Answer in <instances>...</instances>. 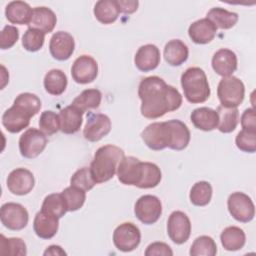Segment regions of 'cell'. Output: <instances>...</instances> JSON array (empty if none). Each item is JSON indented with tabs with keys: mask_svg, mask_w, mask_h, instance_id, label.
<instances>
[{
	"mask_svg": "<svg viewBox=\"0 0 256 256\" xmlns=\"http://www.w3.org/2000/svg\"><path fill=\"white\" fill-rule=\"evenodd\" d=\"M160 50L154 44L141 46L134 57V63L138 70L149 72L158 67L160 64Z\"/></svg>",
	"mask_w": 256,
	"mask_h": 256,
	"instance_id": "obj_19",
	"label": "cell"
},
{
	"mask_svg": "<svg viewBox=\"0 0 256 256\" xmlns=\"http://www.w3.org/2000/svg\"><path fill=\"white\" fill-rule=\"evenodd\" d=\"M213 189L209 182L207 181H199L195 183L189 194L190 201L193 205L203 207L210 203L212 198Z\"/></svg>",
	"mask_w": 256,
	"mask_h": 256,
	"instance_id": "obj_34",
	"label": "cell"
},
{
	"mask_svg": "<svg viewBox=\"0 0 256 256\" xmlns=\"http://www.w3.org/2000/svg\"><path fill=\"white\" fill-rule=\"evenodd\" d=\"M134 213L143 224H154L162 214V203L160 199L154 195H143L136 201Z\"/></svg>",
	"mask_w": 256,
	"mask_h": 256,
	"instance_id": "obj_9",
	"label": "cell"
},
{
	"mask_svg": "<svg viewBox=\"0 0 256 256\" xmlns=\"http://www.w3.org/2000/svg\"><path fill=\"white\" fill-rule=\"evenodd\" d=\"M219 117L218 130L222 133H231L239 123V111L237 108L218 106L216 109Z\"/></svg>",
	"mask_w": 256,
	"mask_h": 256,
	"instance_id": "obj_32",
	"label": "cell"
},
{
	"mask_svg": "<svg viewBox=\"0 0 256 256\" xmlns=\"http://www.w3.org/2000/svg\"><path fill=\"white\" fill-rule=\"evenodd\" d=\"M73 80L79 84L93 82L98 75L97 61L89 55H81L75 59L71 67Z\"/></svg>",
	"mask_w": 256,
	"mask_h": 256,
	"instance_id": "obj_13",
	"label": "cell"
},
{
	"mask_svg": "<svg viewBox=\"0 0 256 256\" xmlns=\"http://www.w3.org/2000/svg\"><path fill=\"white\" fill-rule=\"evenodd\" d=\"M240 121L243 129L256 130V115L254 108H247L243 112Z\"/></svg>",
	"mask_w": 256,
	"mask_h": 256,
	"instance_id": "obj_47",
	"label": "cell"
},
{
	"mask_svg": "<svg viewBox=\"0 0 256 256\" xmlns=\"http://www.w3.org/2000/svg\"><path fill=\"white\" fill-rule=\"evenodd\" d=\"M169 128L170 142L168 148L176 151L184 150L190 142V130L187 125L177 119L166 121Z\"/></svg>",
	"mask_w": 256,
	"mask_h": 256,
	"instance_id": "obj_20",
	"label": "cell"
},
{
	"mask_svg": "<svg viewBox=\"0 0 256 256\" xmlns=\"http://www.w3.org/2000/svg\"><path fill=\"white\" fill-rule=\"evenodd\" d=\"M0 253L2 255L25 256L27 248L25 242L18 237L6 238L3 234L0 236Z\"/></svg>",
	"mask_w": 256,
	"mask_h": 256,
	"instance_id": "obj_38",
	"label": "cell"
},
{
	"mask_svg": "<svg viewBox=\"0 0 256 256\" xmlns=\"http://www.w3.org/2000/svg\"><path fill=\"white\" fill-rule=\"evenodd\" d=\"M228 211L231 216L242 223L250 222L255 215V206L251 198L243 192L230 194L227 200Z\"/></svg>",
	"mask_w": 256,
	"mask_h": 256,
	"instance_id": "obj_8",
	"label": "cell"
},
{
	"mask_svg": "<svg viewBox=\"0 0 256 256\" xmlns=\"http://www.w3.org/2000/svg\"><path fill=\"white\" fill-rule=\"evenodd\" d=\"M206 18L212 21L213 24L216 26V28L226 30L236 25V23L238 22L239 16L237 13L228 11L224 8L214 7L208 11Z\"/></svg>",
	"mask_w": 256,
	"mask_h": 256,
	"instance_id": "obj_31",
	"label": "cell"
},
{
	"mask_svg": "<svg viewBox=\"0 0 256 256\" xmlns=\"http://www.w3.org/2000/svg\"><path fill=\"white\" fill-rule=\"evenodd\" d=\"M45 41V34L40 30L28 28L22 37V46L29 52H36L40 50Z\"/></svg>",
	"mask_w": 256,
	"mask_h": 256,
	"instance_id": "obj_41",
	"label": "cell"
},
{
	"mask_svg": "<svg viewBox=\"0 0 256 256\" xmlns=\"http://www.w3.org/2000/svg\"><path fill=\"white\" fill-rule=\"evenodd\" d=\"M141 100V114L148 119H157L182 105V95L173 86L158 76H149L141 80L138 87Z\"/></svg>",
	"mask_w": 256,
	"mask_h": 256,
	"instance_id": "obj_1",
	"label": "cell"
},
{
	"mask_svg": "<svg viewBox=\"0 0 256 256\" xmlns=\"http://www.w3.org/2000/svg\"><path fill=\"white\" fill-rule=\"evenodd\" d=\"M146 256H172L173 251L171 247L164 242H153L149 244L144 252Z\"/></svg>",
	"mask_w": 256,
	"mask_h": 256,
	"instance_id": "obj_46",
	"label": "cell"
},
{
	"mask_svg": "<svg viewBox=\"0 0 256 256\" xmlns=\"http://www.w3.org/2000/svg\"><path fill=\"white\" fill-rule=\"evenodd\" d=\"M217 253V246L212 237L202 235L197 237L191 245L189 254L191 256H214Z\"/></svg>",
	"mask_w": 256,
	"mask_h": 256,
	"instance_id": "obj_39",
	"label": "cell"
},
{
	"mask_svg": "<svg viewBox=\"0 0 256 256\" xmlns=\"http://www.w3.org/2000/svg\"><path fill=\"white\" fill-rule=\"evenodd\" d=\"M124 156V151L112 144L98 148L89 167L95 183L100 184L112 179Z\"/></svg>",
	"mask_w": 256,
	"mask_h": 256,
	"instance_id": "obj_2",
	"label": "cell"
},
{
	"mask_svg": "<svg viewBox=\"0 0 256 256\" xmlns=\"http://www.w3.org/2000/svg\"><path fill=\"white\" fill-rule=\"evenodd\" d=\"M59 119L60 130L65 134H74L81 128L83 112L71 104L60 111Z\"/></svg>",
	"mask_w": 256,
	"mask_h": 256,
	"instance_id": "obj_24",
	"label": "cell"
},
{
	"mask_svg": "<svg viewBox=\"0 0 256 256\" xmlns=\"http://www.w3.org/2000/svg\"><path fill=\"white\" fill-rule=\"evenodd\" d=\"M39 127L45 135L50 136L57 133L60 130L59 114H56L51 110L42 112L39 118Z\"/></svg>",
	"mask_w": 256,
	"mask_h": 256,
	"instance_id": "obj_42",
	"label": "cell"
},
{
	"mask_svg": "<svg viewBox=\"0 0 256 256\" xmlns=\"http://www.w3.org/2000/svg\"><path fill=\"white\" fill-rule=\"evenodd\" d=\"M42 210L48 211L61 218L67 212V207L61 193H52L46 196L42 203Z\"/></svg>",
	"mask_w": 256,
	"mask_h": 256,
	"instance_id": "obj_40",
	"label": "cell"
},
{
	"mask_svg": "<svg viewBox=\"0 0 256 256\" xmlns=\"http://www.w3.org/2000/svg\"><path fill=\"white\" fill-rule=\"evenodd\" d=\"M48 139L41 130L29 128L19 138L20 154L24 158H36L44 151Z\"/></svg>",
	"mask_w": 256,
	"mask_h": 256,
	"instance_id": "obj_5",
	"label": "cell"
},
{
	"mask_svg": "<svg viewBox=\"0 0 256 256\" xmlns=\"http://www.w3.org/2000/svg\"><path fill=\"white\" fill-rule=\"evenodd\" d=\"M61 194L64 198L67 211L71 212L79 210L84 205L86 200V191L71 185L65 188Z\"/></svg>",
	"mask_w": 256,
	"mask_h": 256,
	"instance_id": "obj_37",
	"label": "cell"
},
{
	"mask_svg": "<svg viewBox=\"0 0 256 256\" xmlns=\"http://www.w3.org/2000/svg\"><path fill=\"white\" fill-rule=\"evenodd\" d=\"M59 219L60 218L56 215L41 209L35 215L33 221V229L35 234L42 239L53 238L59 228Z\"/></svg>",
	"mask_w": 256,
	"mask_h": 256,
	"instance_id": "obj_17",
	"label": "cell"
},
{
	"mask_svg": "<svg viewBox=\"0 0 256 256\" xmlns=\"http://www.w3.org/2000/svg\"><path fill=\"white\" fill-rule=\"evenodd\" d=\"M189 56L187 45L180 39H173L166 43L164 47V59L171 66H180Z\"/></svg>",
	"mask_w": 256,
	"mask_h": 256,
	"instance_id": "obj_27",
	"label": "cell"
},
{
	"mask_svg": "<svg viewBox=\"0 0 256 256\" xmlns=\"http://www.w3.org/2000/svg\"><path fill=\"white\" fill-rule=\"evenodd\" d=\"M217 28L208 18H202L193 22L188 28L190 39L196 44L210 43L216 36Z\"/></svg>",
	"mask_w": 256,
	"mask_h": 256,
	"instance_id": "obj_21",
	"label": "cell"
},
{
	"mask_svg": "<svg viewBox=\"0 0 256 256\" xmlns=\"http://www.w3.org/2000/svg\"><path fill=\"white\" fill-rule=\"evenodd\" d=\"M141 138L151 150L159 151L167 148L170 142L167 122H154L149 124L141 132Z\"/></svg>",
	"mask_w": 256,
	"mask_h": 256,
	"instance_id": "obj_10",
	"label": "cell"
},
{
	"mask_svg": "<svg viewBox=\"0 0 256 256\" xmlns=\"http://www.w3.org/2000/svg\"><path fill=\"white\" fill-rule=\"evenodd\" d=\"M181 86L186 100L192 104L205 102L211 93L207 76L199 67H190L183 72Z\"/></svg>",
	"mask_w": 256,
	"mask_h": 256,
	"instance_id": "obj_3",
	"label": "cell"
},
{
	"mask_svg": "<svg viewBox=\"0 0 256 256\" xmlns=\"http://www.w3.org/2000/svg\"><path fill=\"white\" fill-rule=\"evenodd\" d=\"M1 223L9 230L19 231L24 229L29 221V214L27 209L14 202H8L1 206L0 209Z\"/></svg>",
	"mask_w": 256,
	"mask_h": 256,
	"instance_id": "obj_7",
	"label": "cell"
},
{
	"mask_svg": "<svg viewBox=\"0 0 256 256\" xmlns=\"http://www.w3.org/2000/svg\"><path fill=\"white\" fill-rule=\"evenodd\" d=\"M111 131L110 118L102 113L89 112L83 129L84 138L90 142H97Z\"/></svg>",
	"mask_w": 256,
	"mask_h": 256,
	"instance_id": "obj_12",
	"label": "cell"
},
{
	"mask_svg": "<svg viewBox=\"0 0 256 256\" xmlns=\"http://www.w3.org/2000/svg\"><path fill=\"white\" fill-rule=\"evenodd\" d=\"M143 162L133 156H124L117 168L118 180L124 185L136 186L142 176Z\"/></svg>",
	"mask_w": 256,
	"mask_h": 256,
	"instance_id": "obj_15",
	"label": "cell"
},
{
	"mask_svg": "<svg viewBox=\"0 0 256 256\" xmlns=\"http://www.w3.org/2000/svg\"><path fill=\"white\" fill-rule=\"evenodd\" d=\"M57 23L56 14L48 7H35L32 10L30 28L40 30L44 34L50 33L54 30Z\"/></svg>",
	"mask_w": 256,
	"mask_h": 256,
	"instance_id": "obj_22",
	"label": "cell"
},
{
	"mask_svg": "<svg viewBox=\"0 0 256 256\" xmlns=\"http://www.w3.org/2000/svg\"><path fill=\"white\" fill-rule=\"evenodd\" d=\"M19 38V30L12 25H6L1 31L0 48L2 50L9 49L15 45Z\"/></svg>",
	"mask_w": 256,
	"mask_h": 256,
	"instance_id": "obj_45",
	"label": "cell"
},
{
	"mask_svg": "<svg viewBox=\"0 0 256 256\" xmlns=\"http://www.w3.org/2000/svg\"><path fill=\"white\" fill-rule=\"evenodd\" d=\"M191 122L195 128L202 131H212L218 126V113L209 107H199L194 109L190 115Z\"/></svg>",
	"mask_w": 256,
	"mask_h": 256,
	"instance_id": "obj_25",
	"label": "cell"
},
{
	"mask_svg": "<svg viewBox=\"0 0 256 256\" xmlns=\"http://www.w3.org/2000/svg\"><path fill=\"white\" fill-rule=\"evenodd\" d=\"M30 119L31 117L27 113L12 105L3 113L2 124L8 132L18 133L29 126Z\"/></svg>",
	"mask_w": 256,
	"mask_h": 256,
	"instance_id": "obj_23",
	"label": "cell"
},
{
	"mask_svg": "<svg viewBox=\"0 0 256 256\" xmlns=\"http://www.w3.org/2000/svg\"><path fill=\"white\" fill-rule=\"evenodd\" d=\"M43 84L46 92L54 96H59L66 90L68 80L62 70L51 69L45 74Z\"/></svg>",
	"mask_w": 256,
	"mask_h": 256,
	"instance_id": "obj_30",
	"label": "cell"
},
{
	"mask_svg": "<svg viewBox=\"0 0 256 256\" xmlns=\"http://www.w3.org/2000/svg\"><path fill=\"white\" fill-rule=\"evenodd\" d=\"M236 146L239 150L246 153L256 151V130L242 129L235 138Z\"/></svg>",
	"mask_w": 256,
	"mask_h": 256,
	"instance_id": "obj_43",
	"label": "cell"
},
{
	"mask_svg": "<svg viewBox=\"0 0 256 256\" xmlns=\"http://www.w3.org/2000/svg\"><path fill=\"white\" fill-rule=\"evenodd\" d=\"M117 3L119 5L120 12H123L125 14L134 13L139 5V2L137 0H117Z\"/></svg>",
	"mask_w": 256,
	"mask_h": 256,
	"instance_id": "obj_48",
	"label": "cell"
},
{
	"mask_svg": "<svg viewBox=\"0 0 256 256\" xmlns=\"http://www.w3.org/2000/svg\"><path fill=\"white\" fill-rule=\"evenodd\" d=\"M142 166V176L137 187L141 189L156 187L160 183L162 178L160 168L152 162H143Z\"/></svg>",
	"mask_w": 256,
	"mask_h": 256,
	"instance_id": "obj_35",
	"label": "cell"
},
{
	"mask_svg": "<svg viewBox=\"0 0 256 256\" xmlns=\"http://www.w3.org/2000/svg\"><path fill=\"white\" fill-rule=\"evenodd\" d=\"M221 244L227 251H237L244 247L246 242L245 232L237 226L226 227L220 235Z\"/></svg>",
	"mask_w": 256,
	"mask_h": 256,
	"instance_id": "obj_29",
	"label": "cell"
},
{
	"mask_svg": "<svg viewBox=\"0 0 256 256\" xmlns=\"http://www.w3.org/2000/svg\"><path fill=\"white\" fill-rule=\"evenodd\" d=\"M32 8L24 1H12L5 8L6 19L12 24L28 25L32 16Z\"/></svg>",
	"mask_w": 256,
	"mask_h": 256,
	"instance_id": "obj_26",
	"label": "cell"
},
{
	"mask_svg": "<svg viewBox=\"0 0 256 256\" xmlns=\"http://www.w3.org/2000/svg\"><path fill=\"white\" fill-rule=\"evenodd\" d=\"M13 105H15L16 107H18L19 109L27 113L32 118L40 111L41 100L37 95L33 93L25 92V93L19 94L15 98Z\"/></svg>",
	"mask_w": 256,
	"mask_h": 256,
	"instance_id": "obj_36",
	"label": "cell"
},
{
	"mask_svg": "<svg viewBox=\"0 0 256 256\" xmlns=\"http://www.w3.org/2000/svg\"><path fill=\"white\" fill-rule=\"evenodd\" d=\"M217 96L221 106L237 108L244 100L245 86L239 78L233 75L223 77L217 87Z\"/></svg>",
	"mask_w": 256,
	"mask_h": 256,
	"instance_id": "obj_4",
	"label": "cell"
},
{
	"mask_svg": "<svg viewBox=\"0 0 256 256\" xmlns=\"http://www.w3.org/2000/svg\"><path fill=\"white\" fill-rule=\"evenodd\" d=\"M211 64L216 74L222 77H228L237 69V56L232 50L221 48L214 53Z\"/></svg>",
	"mask_w": 256,
	"mask_h": 256,
	"instance_id": "obj_18",
	"label": "cell"
},
{
	"mask_svg": "<svg viewBox=\"0 0 256 256\" xmlns=\"http://www.w3.org/2000/svg\"><path fill=\"white\" fill-rule=\"evenodd\" d=\"M95 181L91 175L89 167H83L78 169L70 179V185L75 186L84 191H89L95 186Z\"/></svg>",
	"mask_w": 256,
	"mask_h": 256,
	"instance_id": "obj_44",
	"label": "cell"
},
{
	"mask_svg": "<svg viewBox=\"0 0 256 256\" xmlns=\"http://www.w3.org/2000/svg\"><path fill=\"white\" fill-rule=\"evenodd\" d=\"M140 241L141 232L134 223L124 222L113 232V243L119 251L131 252L139 246Z\"/></svg>",
	"mask_w": 256,
	"mask_h": 256,
	"instance_id": "obj_6",
	"label": "cell"
},
{
	"mask_svg": "<svg viewBox=\"0 0 256 256\" xmlns=\"http://www.w3.org/2000/svg\"><path fill=\"white\" fill-rule=\"evenodd\" d=\"M8 190L14 195H26L32 191L35 185L33 173L26 168L12 170L6 180Z\"/></svg>",
	"mask_w": 256,
	"mask_h": 256,
	"instance_id": "obj_14",
	"label": "cell"
},
{
	"mask_svg": "<svg viewBox=\"0 0 256 256\" xmlns=\"http://www.w3.org/2000/svg\"><path fill=\"white\" fill-rule=\"evenodd\" d=\"M93 13L102 24H112L118 19L120 8L116 0H99L96 2Z\"/></svg>",
	"mask_w": 256,
	"mask_h": 256,
	"instance_id": "obj_28",
	"label": "cell"
},
{
	"mask_svg": "<svg viewBox=\"0 0 256 256\" xmlns=\"http://www.w3.org/2000/svg\"><path fill=\"white\" fill-rule=\"evenodd\" d=\"M43 255L44 256H48V255H51V256H63V255H66V252L59 245H50V246H48L46 248V250L44 251Z\"/></svg>",
	"mask_w": 256,
	"mask_h": 256,
	"instance_id": "obj_49",
	"label": "cell"
},
{
	"mask_svg": "<svg viewBox=\"0 0 256 256\" xmlns=\"http://www.w3.org/2000/svg\"><path fill=\"white\" fill-rule=\"evenodd\" d=\"M167 234L175 244L185 243L191 234V222L182 211H174L167 221Z\"/></svg>",
	"mask_w": 256,
	"mask_h": 256,
	"instance_id": "obj_11",
	"label": "cell"
},
{
	"mask_svg": "<svg viewBox=\"0 0 256 256\" xmlns=\"http://www.w3.org/2000/svg\"><path fill=\"white\" fill-rule=\"evenodd\" d=\"M102 93L98 89L83 90L72 102V105L80 109L83 113L91 109H96L100 106Z\"/></svg>",
	"mask_w": 256,
	"mask_h": 256,
	"instance_id": "obj_33",
	"label": "cell"
},
{
	"mask_svg": "<svg viewBox=\"0 0 256 256\" xmlns=\"http://www.w3.org/2000/svg\"><path fill=\"white\" fill-rule=\"evenodd\" d=\"M74 49L75 41L70 33L58 31L52 35L49 43V51L54 59L66 61L72 56Z\"/></svg>",
	"mask_w": 256,
	"mask_h": 256,
	"instance_id": "obj_16",
	"label": "cell"
}]
</instances>
